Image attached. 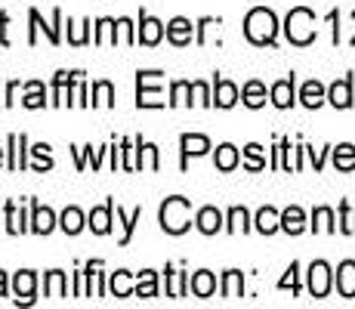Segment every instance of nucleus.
Instances as JSON below:
<instances>
[{"label": "nucleus", "instance_id": "nucleus-11", "mask_svg": "<svg viewBox=\"0 0 355 309\" xmlns=\"http://www.w3.org/2000/svg\"><path fill=\"white\" fill-rule=\"evenodd\" d=\"M195 25H192V19H186V16H173L167 22V40L173 47H189L192 44V37H195Z\"/></svg>", "mask_w": 355, "mask_h": 309}, {"label": "nucleus", "instance_id": "nucleus-21", "mask_svg": "<svg viewBox=\"0 0 355 309\" xmlns=\"http://www.w3.org/2000/svg\"><path fill=\"white\" fill-rule=\"evenodd\" d=\"M337 291L340 297H355V263L352 260H343V263L337 266Z\"/></svg>", "mask_w": 355, "mask_h": 309}, {"label": "nucleus", "instance_id": "nucleus-35", "mask_svg": "<svg viewBox=\"0 0 355 309\" xmlns=\"http://www.w3.org/2000/svg\"><path fill=\"white\" fill-rule=\"evenodd\" d=\"M241 294H244V276L238 269H226L223 272V297L235 300V297H241Z\"/></svg>", "mask_w": 355, "mask_h": 309}, {"label": "nucleus", "instance_id": "nucleus-37", "mask_svg": "<svg viewBox=\"0 0 355 309\" xmlns=\"http://www.w3.org/2000/svg\"><path fill=\"white\" fill-rule=\"evenodd\" d=\"M90 106H102V108H112L114 106V87H112V81H96V84H93Z\"/></svg>", "mask_w": 355, "mask_h": 309}, {"label": "nucleus", "instance_id": "nucleus-52", "mask_svg": "<svg viewBox=\"0 0 355 309\" xmlns=\"http://www.w3.org/2000/svg\"><path fill=\"white\" fill-rule=\"evenodd\" d=\"M6 25H10V16L0 12V44H10V37H6Z\"/></svg>", "mask_w": 355, "mask_h": 309}, {"label": "nucleus", "instance_id": "nucleus-47", "mask_svg": "<svg viewBox=\"0 0 355 309\" xmlns=\"http://www.w3.org/2000/svg\"><path fill=\"white\" fill-rule=\"evenodd\" d=\"M114 34H118V40H124V44H136V25L130 22L127 16L114 19Z\"/></svg>", "mask_w": 355, "mask_h": 309}, {"label": "nucleus", "instance_id": "nucleus-7", "mask_svg": "<svg viewBox=\"0 0 355 309\" xmlns=\"http://www.w3.org/2000/svg\"><path fill=\"white\" fill-rule=\"evenodd\" d=\"M12 294H16V303H34V294H37V272L19 269L16 276H12Z\"/></svg>", "mask_w": 355, "mask_h": 309}, {"label": "nucleus", "instance_id": "nucleus-46", "mask_svg": "<svg viewBox=\"0 0 355 309\" xmlns=\"http://www.w3.org/2000/svg\"><path fill=\"white\" fill-rule=\"evenodd\" d=\"M244 167H248V170H263V167H266L263 146H257V142L244 146Z\"/></svg>", "mask_w": 355, "mask_h": 309}, {"label": "nucleus", "instance_id": "nucleus-39", "mask_svg": "<svg viewBox=\"0 0 355 309\" xmlns=\"http://www.w3.org/2000/svg\"><path fill=\"white\" fill-rule=\"evenodd\" d=\"M65 106H90V99H87V84H84V72L78 74V78L71 81V87H68V102Z\"/></svg>", "mask_w": 355, "mask_h": 309}, {"label": "nucleus", "instance_id": "nucleus-50", "mask_svg": "<svg viewBox=\"0 0 355 309\" xmlns=\"http://www.w3.org/2000/svg\"><path fill=\"white\" fill-rule=\"evenodd\" d=\"M297 272H300V266L297 263H291V269H288V276H284L282 281H278V287H282V291H300V278H297Z\"/></svg>", "mask_w": 355, "mask_h": 309}, {"label": "nucleus", "instance_id": "nucleus-26", "mask_svg": "<svg viewBox=\"0 0 355 309\" xmlns=\"http://www.w3.org/2000/svg\"><path fill=\"white\" fill-rule=\"evenodd\" d=\"M84 226H87V217L80 208H65L62 217H59V229H62L65 235H78Z\"/></svg>", "mask_w": 355, "mask_h": 309}, {"label": "nucleus", "instance_id": "nucleus-27", "mask_svg": "<svg viewBox=\"0 0 355 309\" xmlns=\"http://www.w3.org/2000/svg\"><path fill=\"white\" fill-rule=\"evenodd\" d=\"M136 297H158V272L155 269L136 272Z\"/></svg>", "mask_w": 355, "mask_h": 309}, {"label": "nucleus", "instance_id": "nucleus-16", "mask_svg": "<svg viewBox=\"0 0 355 309\" xmlns=\"http://www.w3.org/2000/svg\"><path fill=\"white\" fill-rule=\"evenodd\" d=\"M3 217H6V232H10V235H22V232H31V217H25V210L19 208L16 201H6Z\"/></svg>", "mask_w": 355, "mask_h": 309}, {"label": "nucleus", "instance_id": "nucleus-38", "mask_svg": "<svg viewBox=\"0 0 355 309\" xmlns=\"http://www.w3.org/2000/svg\"><path fill=\"white\" fill-rule=\"evenodd\" d=\"M28 152L34 158L31 167L37 170V174H44V170H53V155H50V146H46V142H37V146L28 149Z\"/></svg>", "mask_w": 355, "mask_h": 309}, {"label": "nucleus", "instance_id": "nucleus-32", "mask_svg": "<svg viewBox=\"0 0 355 309\" xmlns=\"http://www.w3.org/2000/svg\"><path fill=\"white\" fill-rule=\"evenodd\" d=\"M192 81H173L170 84V99H167V106H192Z\"/></svg>", "mask_w": 355, "mask_h": 309}, {"label": "nucleus", "instance_id": "nucleus-1", "mask_svg": "<svg viewBox=\"0 0 355 309\" xmlns=\"http://www.w3.org/2000/svg\"><path fill=\"white\" fill-rule=\"evenodd\" d=\"M158 223L167 235H182L192 226V201L182 195H170L167 201H161Z\"/></svg>", "mask_w": 355, "mask_h": 309}, {"label": "nucleus", "instance_id": "nucleus-54", "mask_svg": "<svg viewBox=\"0 0 355 309\" xmlns=\"http://www.w3.org/2000/svg\"><path fill=\"white\" fill-rule=\"evenodd\" d=\"M3 152H6V149H0V167H3Z\"/></svg>", "mask_w": 355, "mask_h": 309}, {"label": "nucleus", "instance_id": "nucleus-5", "mask_svg": "<svg viewBox=\"0 0 355 309\" xmlns=\"http://www.w3.org/2000/svg\"><path fill=\"white\" fill-rule=\"evenodd\" d=\"M28 22H31L28 44H37V31L40 28H44V34H46V40H50V44H59V40H62V34H59V25H62V10H53V22L50 25L40 19L37 10H28Z\"/></svg>", "mask_w": 355, "mask_h": 309}, {"label": "nucleus", "instance_id": "nucleus-24", "mask_svg": "<svg viewBox=\"0 0 355 309\" xmlns=\"http://www.w3.org/2000/svg\"><path fill=\"white\" fill-rule=\"evenodd\" d=\"M324 99H327V90L322 87V81H306V84L300 87V102H303L306 108H318Z\"/></svg>", "mask_w": 355, "mask_h": 309}, {"label": "nucleus", "instance_id": "nucleus-43", "mask_svg": "<svg viewBox=\"0 0 355 309\" xmlns=\"http://www.w3.org/2000/svg\"><path fill=\"white\" fill-rule=\"evenodd\" d=\"M90 40V22H71L68 19V44H74V47H80V44H87Z\"/></svg>", "mask_w": 355, "mask_h": 309}, {"label": "nucleus", "instance_id": "nucleus-19", "mask_svg": "<svg viewBox=\"0 0 355 309\" xmlns=\"http://www.w3.org/2000/svg\"><path fill=\"white\" fill-rule=\"evenodd\" d=\"M108 291H112V297H133L136 294V285H133V272H127V269H118V272H112L108 276Z\"/></svg>", "mask_w": 355, "mask_h": 309}, {"label": "nucleus", "instance_id": "nucleus-12", "mask_svg": "<svg viewBox=\"0 0 355 309\" xmlns=\"http://www.w3.org/2000/svg\"><path fill=\"white\" fill-rule=\"evenodd\" d=\"M56 226H59V217L53 214L46 204L31 201V232H34V235H50Z\"/></svg>", "mask_w": 355, "mask_h": 309}, {"label": "nucleus", "instance_id": "nucleus-8", "mask_svg": "<svg viewBox=\"0 0 355 309\" xmlns=\"http://www.w3.org/2000/svg\"><path fill=\"white\" fill-rule=\"evenodd\" d=\"M210 140L204 133H182L180 136V152H182V170L189 167V158H201L210 152Z\"/></svg>", "mask_w": 355, "mask_h": 309}, {"label": "nucleus", "instance_id": "nucleus-40", "mask_svg": "<svg viewBox=\"0 0 355 309\" xmlns=\"http://www.w3.org/2000/svg\"><path fill=\"white\" fill-rule=\"evenodd\" d=\"M334 167L337 170H352L355 167V146L343 142V146L334 149Z\"/></svg>", "mask_w": 355, "mask_h": 309}, {"label": "nucleus", "instance_id": "nucleus-53", "mask_svg": "<svg viewBox=\"0 0 355 309\" xmlns=\"http://www.w3.org/2000/svg\"><path fill=\"white\" fill-rule=\"evenodd\" d=\"M6 291H10V278H6V272L0 269V297H6Z\"/></svg>", "mask_w": 355, "mask_h": 309}, {"label": "nucleus", "instance_id": "nucleus-4", "mask_svg": "<svg viewBox=\"0 0 355 309\" xmlns=\"http://www.w3.org/2000/svg\"><path fill=\"white\" fill-rule=\"evenodd\" d=\"M161 81L164 72H136V106L139 108H164L167 102L161 99Z\"/></svg>", "mask_w": 355, "mask_h": 309}, {"label": "nucleus", "instance_id": "nucleus-28", "mask_svg": "<svg viewBox=\"0 0 355 309\" xmlns=\"http://www.w3.org/2000/svg\"><path fill=\"white\" fill-rule=\"evenodd\" d=\"M80 72H56V78H53V106H65L68 102V87H71V81L78 78Z\"/></svg>", "mask_w": 355, "mask_h": 309}, {"label": "nucleus", "instance_id": "nucleus-9", "mask_svg": "<svg viewBox=\"0 0 355 309\" xmlns=\"http://www.w3.org/2000/svg\"><path fill=\"white\" fill-rule=\"evenodd\" d=\"M28 136L25 133H10V140H6V152H10V158H6V167L10 170H25L28 167V158H25V152H28Z\"/></svg>", "mask_w": 355, "mask_h": 309}, {"label": "nucleus", "instance_id": "nucleus-48", "mask_svg": "<svg viewBox=\"0 0 355 309\" xmlns=\"http://www.w3.org/2000/svg\"><path fill=\"white\" fill-rule=\"evenodd\" d=\"M192 93H195V102L204 108L214 106V93H210V87L204 84V81H192Z\"/></svg>", "mask_w": 355, "mask_h": 309}, {"label": "nucleus", "instance_id": "nucleus-36", "mask_svg": "<svg viewBox=\"0 0 355 309\" xmlns=\"http://www.w3.org/2000/svg\"><path fill=\"white\" fill-rule=\"evenodd\" d=\"M142 219V208H133L130 214H124V208H118V223L121 229H124V235H121V244H130V238H133V229L136 223Z\"/></svg>", "mask_w": 355, "mask_h": 309}, {"label": "nucleus", "instance_id": "nucleus-3", "mask_svg": "<svg viewBox=\"0 0 355 309\" xmlns=\"http://www.w3.org/2000/svg\"><path fill=\"white\" fill-rule=\"evenodd\" d=\"M284 34H288V40L297 47L312 44V40H315V12L306 10V6L291 10L288 19H284Z\"/></svg>", "mask_w": 355, "mask_h": 309}, {"label": "nucleus", "instance_id": "nucleus-33", "mask_svg": "<svg viewBox=\"0 0 355 309\" xmlns=\"http://www.w3.org/2000/svg\"><path fill=\"white\" fill-rule=\"evenodd\" d=\"M25 108H44L46 106V87L40 81H28L25 84V96H22Z\"/></svg>", "mask_w": 355, "mask_h": 309}, {"label": "nucleus", "instance_id": "nucleus-42", "mask_svg": "<svg viewBox=\"0 0 355 309\" xmlns=\"http://www.w3.org/2000/svg\"><path fill=\"white\" fill-rule=\"evenodd\" d=\"M93 28H96V34H93V40H96V44H118V34H114V19H99Z\"/></svg>", "mask_w": 355, "mask_h": 309}, {"label": "nucleus", "instance_id": "nucleus-45", "mask_svg": "<svg viewBox=\"0 0 355 309\" xmlns=\"http://www.w3.org/2000/svg\"><path fill=\"white\" fill-rule=\"evenodd\" d=\"M312 229L315 232H334L337 226H334V210L331 208H315V214H312Z\"/></svg>", "mask_w": 355, "mask_h": 309}, {"label": "nucleus", "instance_id": "nucleus-29", "mask_svg": "<svg viewBox=\"0 0 355 309\" xmlns=\"http://www.w3.org/2000/svg\"><path fill=\"white\" fill-rule=\"evenodd\" d=\"M167 297H186L189 294V272H180L173 266H167Z\"/></svg>", "mask_w": 355, "mask_h": 309}, {"label": "nucleus", "instance_id": "nucleus-10", "mask_svg": "<svg viewBox=\"0 0 355 309\" xmlns=\"http://www.w3.org/2000/svg\"><path fill=\"white\" fill-rule=\"evenodd\" d=\"M306 276H309V294L312 297H327V291H331V266H327L324 260H315Z\"/></svg>", "mask_w": 355, "mask_h": 309}, {"label": "nucleus", "instance_id": "nucleus-41", "mask_svg": "<svg viewBox=\"0 0 355 309\" xmlns=\"http://www.w3.org/2000/svg\"><path fill=\"white\" fill-rule=\"evenodd\" d=\"M121 167H124V170H139L136 140H121Z\"/></svg>", "mask_w": 355, "mask_h": 309}, {"label": "nucleus", "instance_id": "nucleus-6", "mask_svg": "<svg viewBox=\"0 0 355 309\" xmlns=\"http://www.w3.org/2000/svg\"><path fill=\"white\" fill-rule=\"evenodd\" d=\"M164 34H167V28H164L161 19L148 16V12H139V25H136V44L158 47L161 40H164Z\"/></svg>", "mask_w": 355, "mask_h": 309}, {"label": "nucleus", "instance_id": "nucleus-51", "mask_svg": "<svg viewBox=\"0 0 355 309\" xmlns=\"http://www.w3.org/2000/svg\"><path fill=\"white\" fill-rule=\"evenodd\" d=\"M16 93H19V81H10V87H6V99H3V106H12V102H16Z\"/></svg>", "mask_w": 355, "mask_h": 309}, {"label": "nucleus", "instance_id": "nucleus-14", "mask_svg": "<svg viewBox=\"0 0 355 309\" xmlns=\"http://www.w3.org/2000/svg\"><path fill=\"white\" fill-rule=\"evenodd\" d=\"M238 99H241V90H238L229 78H214V106L216 108H232Z\"/></svg>", "mask_w": 355, "mask_h": 309}, {"label": "nucleus", "instance_id": "nucleus-17", "mask_svg": "<svg viewBox=\"0 0 355 309\" xmlns=\"http://www.w3.org/2000/svg\"><path fill=\"white\" fill-rule=\"evenodd\" d=\"M223 223H226V217H223L216 208H201L195 214V226L201 235H216V232L223 229Z\"/></svg>", "mask_w": 355, "mask_h": 309}, {"label": "nucleus", "instance_id": "nucleus-25", "mask_svg": "<svg viewBox=\"0 0 355 309\" xmlns=\"http://www.w3.org/2000/svg\"><path fill=\"white\" fill-rule=\"evenodd\" d=\"M44 294L46 297H68V278L62 269H50L44 276Z\"/></svg>", "mask_w": 355, "mask_h": 309}, {"label": "nucleus", "instance_id": "nucleus-23", "mask_svg": "<svg viewBox=\"0 0 355 309\" xmlns=\"http://www.w3.org/2000/svg\"><path fill=\"white\" fill-rule=\"evenodd\" d=\"M327 102L337 108H349L352 106V81L343 78V81H334L331 90H327Z\"/></svg>", "mask_w": 355, "mask_h": 309}, {"label": "nucleus", "instance_id": "nucleus-22", "mask_svg": "<svg viewBox=\"0 0 355 309\" xmlns=\"http://www.w3.org/2000/svg\"><path fill=\"white\" fill-rule=\"evenodd\" d=\"M254 229L263 232V235H272V232L282 229V214L275 208H259L254 217Z\"/></svg>", "mask_w": 355, "mask_h": 309}, {"label": "nucleus", "instance_id": "nucleus-15", "mask_svg": "<svg viewBox=\"0 0 355 309\" xmlns=\"http://www.w3.org/2000/svg\"><path fill=\"white\" fill-rule=\"evenodd\" d=\"M189 291H192L195 297H201V300L214 297V294H216V276L210 269L192 272V276H189Z\"/></svg>", "mask_w": 355, "mask_h": 309}, {"label": "nucleus", "instance_id": "nucleus-18", "mask_svg": "<svg viewBox=\"0 0 355 309\" xmlns=\"http://www.w3.org/2000/svg\"><path fill=\"white\" fill-rule=\"evenodd\" d=\"M269 99H272V106H275V108H291L293 102H297V93H293V74H291V78H282V81H275V84H272Z\"/></svg>", "mask_w": 355, "mask_h": 309}, {"label": "nucleus", "instance_id": "nucleus-34", "mask_svg": "<svg viewBox=\"0 0 355 309\" xmlns=\"http://www.w3.org/2000/svg\"><path fill=\"white\" fill-rule=\"evenodd\" d=\"M226 232H232V235H238V232H250V214L244 208H232L226 214Z\"/></svg>", "mask_w": 355, "mask_h": 309}, {"label": "nucleus", "instance_id": "nucleus-13", "mask_svg": "<svg viewBox=\"0 0 355 309\" xmlns=\"http://www.w3.org/2000/svg\"><path fill=\"white\" fill-rule=\"evenodd\" d=\"M112 217H114V201L108 198L105 204H99V208H93L87 214V226L93 229V235H108L112 232Z\"/></svg>", "mask_w": 355, "mask_h": 309}, {"label": "nucleus", "instance_id": "nucleus-44", "mask_svg": "<svg viewBox=\"0 0 355 309\" xmlns=\"http://www.w3.org/2000/svg\"><path fill=\"white\" fill-rule=\"evenodd\" d=\"M108 149H93V146H80V149H74V155H78V167L84 170L87 164H93V167H99V158L105 155Z\"/></svg>", "mask_w": 355, "mask_h": 309}, {"label": "nucleus", "instance_id": "nucleus-2", "mask_svg": "<svg viewBox=\"0 0 355 309\" xmlns=\"http://www.w3.org/2000/svg\"><path fill=\"white\" fill-rule=\"evenodd\" d=\"M244 34H248L250 44L257 47H269L275 44L278 37V19L272 10H266V6H257V10L248 12V19H244Z\"/></svg>", "mask_w": 355, "mask_h": 309}, {"label": "nucleus", "instance_id": "nucleus-30", "mask_svg": "<svg viewBox=\"0 0 355 309\" xmlns=\"http://www.w3.org/2000/svg\"><path fill=\"white\" fill-rule=\"evenodd\" d=\"M282 229L288 232V235H300V232L306 229V214H303V208H288V210H282Z\"/></svg>", "mask_w": 355, "mask_h": 309}, {"label": "nucleus", "instance_id": "nucleus-49", "mask_svg": "<svg viewBox=\"0 0 355 309\" xmlns=\"http://www.w3.org/2000/svg\"><path fill=\"white\" fill-rule=\"evenodd\" d=\"M74 297H90V276H87V269L74 272Z\"/></svg>", "mask_w": 355, "mask_h": 309}, {"label": "nucleus", "instance_id": "nucleus-20", "mask_svg": "<svg viewBox=\"0 0 355 309\" xmlns=\"http://www.w3.org/2000/svg\"><path fill=\"white\" fill-rule=\"evenodd\" d=\"M238 164H241V152H238L232 142H223V146H216V155H214V167L216 170L229 174V170H235Z\"/></svg>", "mask_w": 355, "mask_h": 309}, {"label": "nucleus", "instance_id": "nucleus-31", "mask_svg": "<svg viewBox=\"0 0 355 309\" xmlns=\"http://www.w3.org/2000/svg\"><path fill=\"white\" fill-rule=\"evenodd\" d=\"M241 102L248 108H263L266 106V84H259V81H248V84L241 87Z\"/></svg>", "mask_w": 355, "mask_h": 309}]
</instances>
